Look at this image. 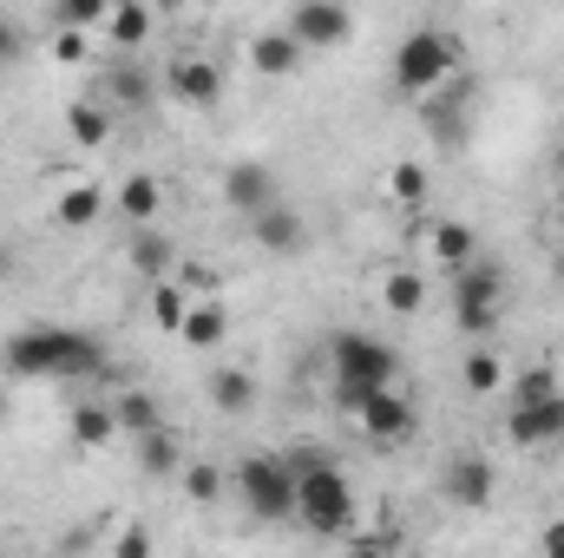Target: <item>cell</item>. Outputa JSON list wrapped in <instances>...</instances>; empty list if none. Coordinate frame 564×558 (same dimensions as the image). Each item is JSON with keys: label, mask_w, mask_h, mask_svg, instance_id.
Segmentation results:
<instances>
[{"label": "cell", "mask_w": 564, "mask_h": 558, "mask_svg": "<svg viewBox=\"0 0 564 558\" xmlns=\"http://www.w3.org/2000/svg\"><path fill=\"white\" fill-rule=\"evenodd\" d=\"M394 375H401V362H394V348H388L381 335L341 329V335L328 342V401H335L348 420H355V408H361L375 388H388Z\"/></svg>", "instance_id": "cell-1"}, {"label": "cell", "mask_w": 564, "mask_h": 558, "mask_svg": "<svg viewBox=\"0 0 564 558\" xmlns=\"http://www.w3.org/2000/svg\"><path fill=\"white\" fill-rule=\"evenodd\" d=\"M0 362H7V375H99L106 348L86 329H20V335H7Z\"/></svg>", "instance_id": "cell-2"}, {"label": "cell", "mask_w": 564, "mask_h": 558, "mask_svg": "<svg viewBox=\"0 0 564 558\" xmlns=\"http://www.w3.org/2000/svg\"><path fill=\"white\" fill-rule=\"evenodd\" d=\"M355 486H348V473L335 466V460H322L315 447H302L295 453V519L315 533V539H341L348 526H355Z\"/></svg>", "instance_id": "cell-3"}, {"label": "cell", "mask_w": 564, "mask_h": 558, "mask_svg": "<svg viewBox=\"0 0 564 558\" xmlns=\"http://www.w3.org/2000/svg\"><path fill=\"white\" fill-rule=\"evenodd\" d=\"M446 79H459V40L446 26H414L401 46H394V93L401 99H426L440 93Z\"/></svg>", "instance_id": "cell-4"}, {"label": "cell", "mask_w": 564, "mask_h": 558, "mask_svg": "<svg viewBox=\"0 0 564 558\" xmlns=\"http://www.w3.org/2000/svg\"><path fill=\"white\" fill-rule=\"evenodd\" d=\"M453 277V322L466 342H492L499 335V302H506V270L492 257H466Z\"/></svg>", "instance_id": "cell-5"}, {"label": "cell", "mask_w": 564, "mask_h": 558, "mask_svg": "<svg viewBox=\"0 0 564 558\" xmlns=\"http://www.w3.org/2000/svg\"><path fill=\"white\" fill-rule=\"evenodd\" d=\"M237 506L250 519H295V460H276V453H243L237 473Z\"/></svg>", "instance_id": "cell-6"}, {"label": "cell", "mask_w": 564, "mask_h": 558, "mask_svg": "<svg viewBox=\"0 0 564 558\" xmlns=\"http://www.w3.org/2000/svg\"><path fill=\"white\" fill-rule=\"evenodd\" d=\"M282 26L302 40V53H335L355 40V7L348 0H295Z\"/></svg>", "instance_id": "cell-7"}, {"label": "cell", "mask_w": 564, "mask_h": 558, "mask_svg": "<svg viewBox=\"0 0 564 558\" xmlns=\"http://www.w3.org/2000/svg\"><path fill=\"white\" fill-rule=\"evenodd\" d=\"M355 427H361V440H368V447H388V453H394V447H408V440H414L421 415H414V401L388 382V388H375V395L355 408Z\"/></svg>", "instance_id": "cell-8"}, {"label": "cell", "mask_w": 564, "mask_h": 558, "mask_svg": "<svg viewBox=\"0 0 564 558\" xmlns=\"http://www.w3.org/2000/svg\"><path fill=\"white\" fill-rule=\"evenodd\" d=\"M440 493H446L459 513H486V506H492V493H499V466H492V453L459 447V453L440 466Z\"/></svg>", "instance_id": "cell-9"}, {"label": "cell", "mask_w": 564, "mask_h": 558, "mask_svg": "<svg viewBox=\"0 0 564 558\" xmlns=\"http://www.w3.org/2000/svg\"><path fill=\"white\" fill-rule=\"evenodd\" d=\"M250 244L263 250V257H302L308 250V217L276 197V204H263V211H250Z\"/></svg>", "instance_id": "cell-10"}, {"label": "cell", "mask_w": 564, "mask_h": 558, "mask_svg": "<svg viewBox=\"0 0 564 558\" xmlns=\"http://www.w3.org/2000/svg\"><path fill=\"white\" fill-rule=\"evenodd\" d=\"M164 86H171V99H177V106H191V112H210V106L224 99V86H230V79H224V66H217L210 53H177Z\"/></svg>", "instance_id": "cell-11"}, {"label": "cell", "mask_w": 564, "mask_h": 558, "mask_svg": "<svg viewBox=\"0 0 564 558\" xmlns=\"http://www.w3.org/2000/svg\"><path fill=\"white\" fill-rule=\"evenodd\" d=\"M506 440L512 447H552L564 440V395H545V401H506Z\"/></svg>", "instance_id": "cell-12"}, {"label": "cell", "mask_w": 564, "mask_h": 558, "mask_svg": "<svg viewBox=\"0 0 564 558\" xmlns=\"http://www.w3.org/2000/svg\"><path fill=\"white\" fill-rule=\"evenodd\" d=\"M282 197V178L263 164V158H237V164H224V204L230 211H263V204H276Z\"/></svg>", "instance_id": "cell-13"}, {"label": "cell", "mask_w": 564, "mask_h": 558, "mask_svg": "<svg viewBox=\"0 0 564 558\" xmlns=\"http://www.w3.org/2000/svg\"><path fill=\"white\" fill-rule=\"evenodd\" d=\"M243 60H250V73H257V79H295L308 53H302V40H295L289 26H270V33H250Z\"/></svg>", "instance_id": "cell-14"}, {"label": "cell", "mask_w": 564, "mask_h": 558, "mask_svg": "<svg viewBox=\"0 0 564 558\" xmlns=\"http://www.w3.org/2000/svg\"><path fill=\"white\" fill-rule=\"evenodd\" d=\"M506 382H512L506 355H499L492 342H473V348H466V362H459V388H466V395H479V401H499V395H506Z\"/></svg>", "instance_id": "cell-15"}, {"label": "cell", "mask_w": 564, "mask_h": 558, "mask_svg": "<svg viewBox=\"0 0 564 558\" xmlns=\"http://www.w3.org/2000/svg\"><path fill=\"white\" fill-rule=\"evenodd\" d=\"M177 342H184V348H197V355L224 348V342H230V309H224L217 296H197V302H191V315H184V329H177Z\"/></svg>", "instance_id": "cell-16"}, {"label": "cell", "mask_w": 564, "mask_h": 558, "mask_svg": "<svg viewBox=\"0 0 564 558\" xmlns=\"http://www.w3.org/2000/svg\"><path fill=\"white\" fill-rule=\"evenodd\" d=\"M66 433H73V453H99V447H112V440H119V415H112V401H73Z\"/></svg>", "instance_id": "cell-17"}, {"label": "cell", "mask_w": 564, "mask_h": 558, "mask_svg": "<svg viewBox=\"0 0 564 558\" xmlns=\"http://www.w3.org/2000/svg\"><path fill=\"white\" fill-rule=\"evenodd\" d=\"M126 270H139L144 282L171 277V270H177V244H171L164 230H151V224H139V230H132V244H126Z\"/></svg>", "instance_id": "cell-18"}, {"label": "cell", "mask_w": 564, "mask_h": 558, "mask_svg": "<svg viewBox=\"0 0 564 558\" xmlns=\"http://www.w3.org/2000/svg\"><path fill=\"white\" fill-rule=\"evenodd\" d=\"M151 20H158V7H151V0H112L99 33H106L112 46H126V53H132V46H144V40H151Z\"/></svg>", "instance_id": "cell-19"}, {"label": "cell", "mask_w": 564, "mask_h": 558, "mask_svg": "<svg viewBox=\"0 0 564 558\" xmlns=\"http://www.w3.org/2000/svg\"><path fill=\"white\" fill-rule=\"evenodd\" d=\"M106 217V191L99 184H66L59 197H53V224H66V230H86V224H99Z\"/></svg>", "instance_id": "cell-20"}, {"label": "cell", "mask_w": 564, "mask_h": 558, "mask_svg": "<svg viewBox=\"0 0 564 558\" xmlns=\"http://www.w3.org/2000/svg\"><path fill=\"white\" fill-rule=\"evenodd\" d=\"M426 250L440 257V270H459L466 257H479V237H473V224H459V217H440V224L426 230Z\"/></svg>", "instance_id": "cell-21"}, {"label": "cell", "mask_w": 564, "mask_h": 558, "mask_svg": "<svg viewBox=\"0 0 564 558\" xmlns=\"http://www.w3.org/2000/svg\"><path fill=\"white\" fill-rule=\"evenodd\" d=\"M112 415H119V440H139L151 427H164L158 395H144V388H119V395H112Z\"/></svg>", "instance_id": "cell-22"}, {"label": "cell", "mask_w": 564, "mask_h": 558, "mask_svg": "<svg viewBox=\"0 0 564 558\" xmlns=\"http://www.w3.org/2000/svg\"><path fill=\"white\" fill-rule=\"evenodd\" d=\"M210 408L217 415H250L257 408V375L250 368H217L210 375Z\"/></svg>", "instance_id": "cell-23"}, {"label": "cell", "mask_w": 564, "mask_h": 558, "mask_svg": "<svg viewBox=\"0 0 564 558\" xmlns=\"http://www.w3.org/2000/svg\"><path fill=\"white\" fill-rule=\"evenodd\" d=\"M158 211H164V184H158L151 171H132V178L119 184V217H126V224H151Z\"/></svg>", "instance_id": "cell-24"}, {"label": "cell", "mask_w": 564, "mask_h": 558, "mask_svg": "<svg viewBox=\"0 0 564 558\" xmlns=\"http://www.w3.org/2000/svg\"><path fill=\"white\" fill-rule=\"evenodd\" d=\"M66 139L73 144H106L112 139V106H106V99H73V106H66Z\"/></svg>", "instance_id": "cell-25"}, {"label": "cell", "mask_w": 564, "mask_h": 558, "mask_svg": "<svg viewBox=\"0 0 564 558\" xmlns=\"http://www.w3.org/2000/svg\"><path fill=\"white\" fill-rule=\"evenodd\" d=\"M177 486H184L191 506H217V500L230 493V473L210 466V460H184V466H177Z\"/></svg>", "instance_id": "cell-26"}, {"label": "cell", "mask_w": 564, "mask_h": 558, "mask_svg": "<svg viewBox=\"0 0 564 558\" xmlns=\"http://www.w3.org/2000/svg\"><path fill=\"white\" fill-rule=\"evenodd\" d=\"M191 302H197V296H191L177 277H158V282H151V322H158L164 335H177V329H184Z\"/></svg>", "instance_id": "cell-27"}, {"label": "cell", "mask_w": 564, "mask_h": 558, "mask_svg": "<svg viewBox=\"0 0 564 558\" xmlns=\"http://www.w3.org/2000/svg\"><path fill=\"white\" fill-rule=\"evenodd\" d=\"M139 466L151 480H177V466H184V453H177V440H171V427H151L139 433Z\"/></svg>", "instance_id": "cell-28"}, {"label": "cell", "mask_w": 564, "mask_h": 558, "mask_svg": "<svg viewBox=\"0 0 564 558\" xmlns=\"http://www.w3.org/2000/svg\"><path fill=\"white\" fill-rule=\"evenodd\" d=\"M381 296H388L394 315H421L426 309V277L421 270H388V277H381Z\"/></svg>", "instance_id": "cell-29"}, {"label": "cell", "mask_w": 564, "mask_h": 558, "mask_svg": "<svg viewBox=\"0 0 564 558\" xmlns=\"http://www.w3.org/2000/svg\"><path fill=\"white\" fill-rule=\"evenodd\" d=\"M426 184H433V178H426L421 158L388 164V197H394V204H408V211H414V204H426Z\"/></svg>", "instance_id": "cell-30"}, {"label": "cell", "mask_w": 564, "mask_h": 558, "mask_svg": "<svg viewBox=\"0 0 564 558\" xmlns=\"http://www.w3.org/2000/svg\"><path fill=\"white\" fill-rule=\"evenodd\" d=\"M144 99H151V79H144L139 66H112V73H106V106H126V112H139Z\"/></svg>", "instance_id": "cell-31"}, {"label": "cell", "mask_w": 564, "mask_h": 558, "mask_svg": "<svg viewBox=\"0 0 564 558\" xmlns=\"http://www.w3.org/2000/svg\"><path fill=\"white\" fill-rule=\"evenodd\" d=\"M545 395H564V388H558V375H552L545 362H532V368H519V375L506 382L499 401H545Z\"/></svg>", "instance_id": "cell-32"}, {"label": "cell", "mask_w": 564, "mask_h": 558, "mask_svg": "<svg viewBox=\"0 0 564 558\" xmlns=\"http://www.w3.org/2000/svg\"><path fill=\"white\" fill-rule=\"evenodd\" d=\"M106 7H112V0H59V26H86V33H99V26H106Z\"/></svg>", "instance_id": "cell-33"}, {"label": "cell", "mask_w": 564, "mask_h": 558, "mask_svg": "<svg viewBox=\"0 0 564 558\" xmlns=\"http://www.w3.org/2000/svg\"><path fill=\"white\" fill-rule=\"evenodd\" d=\"M86 40H93L86 26H59V33H53V60H59V66H86Z\"/></svg>", "instance_id": "cell-34"}, {"label": "cell", "mask_w": 564, "mask_h": 558, "mask_svg": "<svg viewBox=\"0 0 564 558\" xmlns=\"http://www.w3.org/2000/svg\"><path fill=\"white\" fill-rule=\"evenodd\" d=\"M112 546H119V552H151V533H144V526H132V533H119V539H112Z\"/></svg>", "instance_id": "cell-35"}, {"label": "cell", "mask_w": 564, "mask_h": 558, "mask_svg": "<svg viewBox=\"0 0 564 558\" xmlns=\"http://www.w3.org/2000/svg\"><path fill=\"white\" fill-rule=\"evenodd\" d=\"M539 546H545V558H564V519H552V526L539 533Z\"/></svg>", "instance_id": "cell-36"}, {"label": "cell", "mask_w": 564, "mask_h": 558, "mask_svg": "<svg viewBox=\"0 0 564 558\" xmlns=\"http://www.w3.org/2000/svg\"><path fill=\"white\" fill-rule=\"evenodd\" d=\"M7 60H13V26L0 20V66H7Z\"/></svg>", "instance_id": "cell-37"}, {"label": "cell", "mask_w": 564, "mask_h": 558, "mask_svg": "<svg viewBox=\"0 0 564 558\" xmlns=\"http://www.w3.org/2000/svg\"><path fill=\"white\" fill-rule=\"evenodd\" d=\"M13 277V250H7V237H0V282Z\"/></svg>", "instance_id": "cell-38"}, {"label": "cell", "mask_w": 564, "mask_h": 558, "mask_svg": "<svg viewBox=\"0 0 564 558\" xmlns=\"http://www.w3.org/2000/svg\"><path fill=\"white\" fill-rule=\"evenodd\" d=\"M151 7H158V13H184L191 0H151Z\"/></svg>", "instance_id": "cell-39"}, {"label": "cell", "mask_w": 564, "mask_h": 558, "mask_svg": "<svg viewBox=\"0 0 564 558\" xmlns=\"http://www.w3.org/2000/svg\"><path fill=\"white\" fill-rule=\"evenodd\" d=\"M558 257H564V224H558Z\"/></svg>", "instance_id": "cell-40"}]
</instances>
